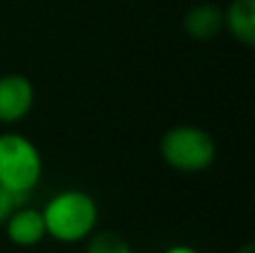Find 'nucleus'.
Returning a JSON list of instances; mask_svg holds the SVG:
<instances>
[{
  "label": "nucleus",
  "instance_id": "obj_6",
  "mask_svg": "<svg viewBox=\"0 0 255 253\" xmlns=\"http://www.w3.org/2000/svg\"><path fill=\"white\" fill-rule=\"evenodd\" d=\"M184 31L199 43L213 40L220 31H224V9L211 2L195 4L184 16Z\"/></svg>",
  "mask_w": 255,
  "mask_h": 253
},
{
  "label": "nucleus",
  "instance_id": "obj_7",
  "mask_svg": "<svg viewBox=\"0 0 255 253\" xmlns=\"http://www.w3.org/2000/svg\"><path fill=\"white\" fill-rule=\"evenodd\" d=\"M224 29L244 47L255 45V0H231L224 9Z\"/></svg>",
  "mask_w": 255,
  "mask_h": 253
},
{
  "label": "nucleus",
  "instance_id": "obj_5",
  "mask_svg": "<svg viewBox=\"0 0 255 253\" xmlns=\"http://www.w3.org/2000/svg\"><path fill=\"white\" fill-rule=\"evenodd\" d=\"M2 227H4L7 240L13 247H20V249H31V247L40 245L47 238L43 213H40V209H34L29 204L18 206Z\"/></svg>",
  "mask_w": 255,
  "mask_h": 253
},
{
  "label": "nucleus",
  "instance_id": "obj_10",
  "mask_svg": "<svg viewBox=\"0 0 255 253\" xmlns=\"http://www.w3.org/2000/svg\"><path fill=\"white\" fill-rule=\"evenodd\" d=\"M163 253H199V251L190 245H172V247H168Z\"/></svg>",
  "mask_w": 255,
  "mask_h": 253
},
{
  "label": "nucleus",
  "instance_id": "obj_1",
  "mask_svg": "<svg viewBox=\"0 0 255 253\" xmlns=\"http://www.w3.org/2000/svg\"><path fill=\"white\" fill-rule=\"evenodd\" d=\"M47 238L58 245L85 242L99 227V204L90 193L65 188L52 195L40 209Z\"/></svg>",
  "mask_w": 255,
  "mask_h": 253
},
{
  "label": "nucleus",
  "instance_id": "obj_3",
  "mask_svg": "<svg viewBox=\"0 0 255 253\" xmlns=\"http://www.w3.org/2000/svg\"><path fill=\"white\" fill-rule=\"evenodd\" d=\"M163 164L179 173H204L217 157L215 139L199 126L179 124L166 130L159 141Z\"/></svg>",
  "mask_w": 255,
  "mask_h": 253
},
{
  "label": "nucleus",
  "instance_id": "obj_9",
  "mask_svg": "<svg viewBox=\"0 0 255 253\" xmlns=\"http://www.w3.org/2000/svg\"><path fill=\"white\" fill-rule=\"evenodd\" d=\"M27 200H29V197L18 195V193L7 191L4 186H0V227L7 222V218L18 209V206L27 204Z\"/></svg>",
  "mask_w": 255,
  "mask_h": 253
},
{
  "label": "nucleus",
  "instance_id": "obj_2",
  "mask_svg": "<svg viewBox=\"0 0 255 253\" xmlns=\"http://www.w3.org/2000/svg\"><path fill=\"white\" fill-rule=\"evenodd\" d=\"M43 155L22 132H0V186L29 197L43 179Z\"/></svg>",
  "mask_w": 255,
  "mask_h": 253
},
{
  "label": "nucleus",
  "instance_id": "obj_8",
  "mask_svg": "<svg viewBox=\"0 0 255 253\" xmlns=\"http://www.w3.org/2000/svg\"><path fill=\"white\" fill-rule=\"evenodd\" d=\"M85 242H88L85 253H132V247L119 233L112 231H94Z\"/></svg>",
  "mask_w": 255,
  "mask_h": 253
},
{
  "label": "nucleus",
  "instance_id": "obj_4",
  "mask_svg": "<svg viewBox=\"0 0 255 253\" xmlns=\"http://www.w3.org/2000/svg\"><path fill=\"white\" fill-rule=\"evenodd\" d=\"M36 103L34 83L25 74H2L0 76V124L13 126L29 117Z\"/></svg>",
  "mask_w": 255,
  "mask_h": 253
},
{
  "label": "nucleus",
  "instance_id": "obj_11",
  "mask_svg": "<svg viewBox=\"0 0 255 253\" xmlns=\"http://www.w3.org/2000/svg\"><path fill=\"white\" fill-rule=\"evenodd\" d=\"M238 253H255V245H253V242H247V245L240 247Z\"/></svg>",
  "mask_w": 255,
  "mask_h": 253
}]
</instances>
